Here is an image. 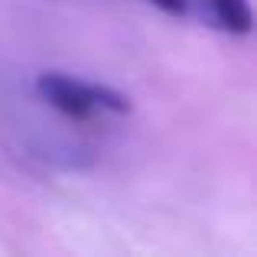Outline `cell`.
<instances>
[{
  "mask_svg": "<svg viewBox=\"0 0 257 257\" xmlns=\"http://www.w3.org/2000/svg\"><path fill=\"white\" fill-rule=\"evenodd\" d=\"M36 91L49 107H56L59 114L72 120H88L98 107H94V94H91V82H78L72 75L62 72H43L36 78Z\"/></svg>",
  "mask_w": 257,
  "mask_h": 257,
  "instance_id": "6da1fadb",
  "label": "cell"
},
{
  "mask_svg": "<svg viewBox=\"0 0 257 257\" xmlns=\"http://www.w3.org/2000/svg\"><path fill=\"white\" fill-rule=\"evenodd\" d=\"M215 23L231 36H247L254 30V13L247 0H208Z\"/></svg>",
  "mask_w": 257,
  "mask_h": 257,
  "instance_id": "7a4b0ae2",
  "label": "cell"
},
{
  "mask_svg": "<svg viewBox=\"0 0 257 257\" xmlns=\"http://www.w3.org/2000/svg\"><path fill=\"white\" fill-rule=\"evenodd\" d=\"M91 94H94V107H98V111H111V114H127L131 111V101H127L120 91L107 88V85H91Z\"/></svg>",
  "mask_w": 257,
  "mask_h": 257,
  "instance_id": "3957f363",
  "label": "cell"
},
{
  "mask_svg": "<svg viewBox=\"0 0 257 257\" xmlns=\"http://www.w3.org/2000/svg\"><path fill=\"white\" fill-rule=\"evenodd\" d=\"M147 4H153L157 10L170 13V17H182L189 10V0H147Z\"/></svg>",
  "mask_w": 257,
  "mask_h": 257,
  "instance_id": "277c9868",
  "label": "cell"
}]
</instances>
